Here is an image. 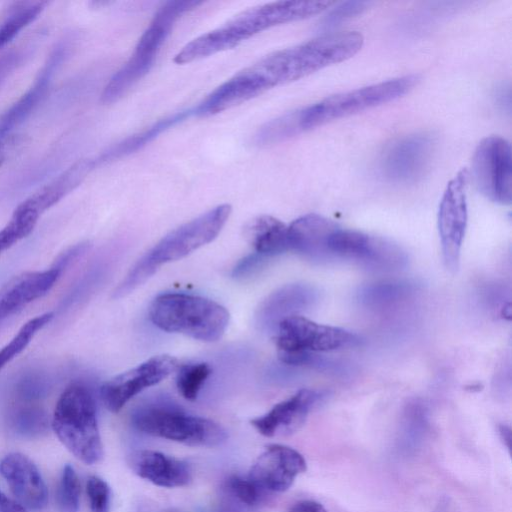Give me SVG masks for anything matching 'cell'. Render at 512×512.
Wrapping results in <instances>:
<instances>
[{
  "instance_id": "cell-1",
  "label": "cell",
  "mask_w": 512,
  "mask_h": 512,
  "mask_svg": "<svg viewBox=\"0 0 512 512\" xmlns=\"http://www.w3.org/2000/svg\"><path fill=\"white\" fill-rule=\"evenodd\" d=\"M362 45L363 36L356 31L329 33L273 52L251 66L271 89L345 61Z\"/></svg>"
},
{
  "instance_id": "cell-2",
  "label": "cell",
  "mask_w": 512,
  "mask_h": 512,
  "mask_svg": "<svg viewBox=\"0 0 512 512\" xmlns=\"http://www.w3.org/2000/svg\"><path fill=\"white\" fill-rule=\"evenodd\" d=\"M230 214L231 206L221 204L166 234L133 265L114 289L113 298L128 295L153 276L163 264L182 259L213 241Z\"/></svg>"
},
{
  "instance_id": "cell-3",
  "label": "cell",
  "mask_w": 512,
  "mask_h": 512,
  "mask_svg": "<svg viewBox=\"0 0 512 512\" xmlns=\"http://www.w3.org/2000/svg\"><path fill=\"white\" fill-rule=\"evenodd\" d=\"M149 319L159 329L203 342H215L226 331L230 315L221 304L197 295L162 293L149 306Z\"/></svg>"
},
{
  "instance_id": "cell-4",
  "label": "cell",
  "mask_w": 512,
  "mask_h": 512,
  "mask_svg": "<svg viewBox=\"0 0 512 512\" xmlns=\"http://www.w3.org/2000/svg\"><path fill=\"white\" fill-rule=\"evenodd\" d=\"M62 444L79 460L91 465L103 456L95 399L90 389L75 382L59 396L51 421Z\"/></svg>"
},
{
  "instance_id": "cell-5",
  "label": "cell",
  "mask_w": 512,
  "mask_h": 512,
  "mask_svg": "<svg viewBox=\"0 0 512 512\" xmlns=\"http://www.w3.org/2000/svg\"><path fill=\"white\" fill-rule=\"evenodd\" d=\"M200 4H202L200 1L194 0L169 1L157 10L149 26L139 38L130 58L104 87L101 94L102 103L116 102L149 72L176 20Z\"/></svg>"
},
{
  "instance_id": "cell-6",
  "label": "cell",
  "mask_w": 512,
  "mask_h": 512,
  "mask_svg": "<svg viewBox=\"0 0 512 512\" xmlns=\"http://www.w3.org/2000/svg\"><path fill=\"white\" fill-rule=\"evenodd\" d=\"M132 424L140 432L188 446L214 447L227 439L226 430L213 420L188 414L168 405H150L136 410Z\"/></svg>"
},
{
  "instance_id": "cell-7",
  "label": "cell",
  "mask_w": 512,
  "mask_h": 512,
  "mask_svg": "<svg viewBox=\"0 0 512 512\" xmlns=\"http://www.w3.org/2000/svg\"><path fill=\"white\" fill-rule=\"evenodd\" d=\"M417 75H406L327 97L299 110L302 131L393 101L413 89Z\"/></svg>"
},
{
  "instance_id": "cell-8",
  "label": "cell",
  "mask_w": 512,
  "mask_h": 512,
  "mask_svg": "<svg viewBox=\"0 0 512 512\" xmlns=\"http://www.w3.org/2000/svg\"><path fill=\"white\" fill-rule=\"evenodd\" d=\"M276 331L278 355L328 352L359 343L358 336L350 331L319 324L301 315L283 318L277 323Z\"/></svg>"
},
{
  "instance_id": "cell-9",
  "label": "cell",
  "mask_w": 512,
  "mask_h": 512,
  "mask_svg": "<svg viewBox=\"0 0 512 512\" xmlns=\"http://www.w3.org/2000/svg\"><path fill=\"white\" fill-rule=\"evenodd\" d=\"M511 146L500 136L484 138L472 160V176L477 189L489 200L509 205L512 199Z\"/></svg>"
},
{
  "instance_id": "cell-10",
  "label": "cell",
  "mask_w": 512,
  "mask_h": 512,
  "mask_svg": "<svg viewBox=\"0 0 512 512\" xmlns=\"http://www.w3.org/2000/svg\"><path fill=\"white\" fill-rule=\"evenodd\" d=\"M333 5L331 1H277L248 8L223 27L235 41H242L276 25L317 15Z\"/></svg>"
},
{
  "instance_id": "cell-11",
  "label": "cell",
  "mask_w": 512,
  "mask_h": 512,
  "mask_svg": "<svg viewBox=\"0 0 512 512\" xmlns=\"http://www.w3.org/2000/svg\"><path fill=\"white\" fill-rule=\"evenodd\" d=\"M468 170H460L448 183L438 211V232L445 266L451 272L459 268L460 253L467 226L466 187Z\"/></svg>"
},
{
  "instance_id": "cell-12",
  "label": "cell",
  "mask_w": 512,
  "mask_h": 512,
  "mask_svg": "<svg viewBox=\"0 0 512 512\" xmlns=\"http://www.w3.org/2000/svg\"><path fill=\"white\" fill-rule=\"evenodd\" d=\"M179 365L177 358L171 355H155L105 381L99 391L102 403L109 411L117 413L137 394L176 372Z\"/></svg>"
},
{
  "instance_id": "cell-13",
  "label": "cell",
  "mask_w": 512,
  "mask_h": 512,
  "mask_svg": "<svg viewBox=\"0 0 512 512\" xmlns=\"http://www.w3.org/2000/svg\"><path fill=\"white\" fill-rule=\"evenodd\" d=\"M306 469V460L297 450L270 444L257 457L248 477L261 491L281 493L288 490Z\"/></svg>"
},
{
  "instance_id": "cell-14",
  "label": "cell",
  "mask_w": 512,
  "mask_h": 512,
  "mask_svg": "<svg viewBox=\"0 0 512 512\" xmlns=\"http://www.w3.org/2000/svg\"><path fill=\"white\" fill-rule=\"evenodd\" d=\"M433 145V139L426 134L396 140L383 154L381 169L384 176L397 183L417 180L430 162Z\"/></svg>"
},
{
  "instance_id": "cell-15",
  "label": "cell",
  "mask_w": 512,
  "mask_h": 512,
  "mask_svg": "<svg viewBox=\"0 0 512 512\" xmlns=\"http://www.w3.org/2000/svg\"><path fill=\"white\" fill-rule=\"evenodd\" d=\"M65 54L66 47L58 45L47 58L30 88L0 114V153H5V146L12 132L31 115L46 95Z\"/></svg>"
},
{
  "instance_id": "cell-16",
  "label": "cell",
  "mask_w": 512,
  "mask_h": 512,
  "mask_svg": "<svg viewBox=\"0 0 512 512\" xmlns=\"http://www.w3.org/2000/svg\"><path fill=\"white\" fill-rule=\"evenodd\" d=\"M65 270L53 263L44 270L25 271L0 288V322L47 294Z\"/></svg>"
},
{
  "instance_id": "cell-17",
  "label": "cell",
  "mask_w": 512,
  "mask_h": 512,
  "mask_svg": "<svg viewBox=\"0 0 512 512\" xmlns=\"http://www.w3.org/2000/svg\"><path fill=\"white\" fill-rule=\"evenodd\" d=\"M321 398L319 391L300 389L275 404L267 413L252 419L251 424L265 437L291 434L303 425L309 412Z\"/></svg>"
},
{
  "instance_id": "cell-18",
  "label": "cell",
  "mask_w": 512,
  "mask_h": 512,
  "mask_svg": "<svg viewBox=\"0 0 512 512\" xmlns=\"http://www.w3.org/2000/svg\"><path fill=\"white\" fill-rule=\"evenodd\" d=\"M0 471L16 500L27 511L39 512L48 501L46 484L37 466L21 453H10L0 463Z\"/></svg>"
},
{
  "instance_id": "cell-19",
  "label": "cell",
  "mask_w": 512,
  "mask_h": 512,
  "mask_svg": "<svg viewBox=\"0 0 512 512\" xmlns=\"http://www.w3.org/2000/svg\"><path fill=\"white\" fill-rule=\"evenodd\" d=\"M268 88L249 66L214 89L193 109V115L210 116L242 104L267 91Z\"/></svg>"
},
{
  "instance_id": "cell-20",
  "label": "cell",
  "mask_w": 512,
  "mask_h": 512,
  "mask_svg": "<svg viewBox=\"0 0 512 512\" xmlns=\"http://www.w3.org/2000/svg\"><path fill=\"white\" fill-rule=\"evenodd\" d=\"M128 462L137 476L160 487H183L192 479L190 466L185 461L159 451H135Z\"/></svg>"
},
{
  "instance_id": "cell-21",
  "label": "cell",
  "mask_w": 512,
  "mask_h": 512,
  "mask_svg": "<svg viewBox=\"0 0 512 512\" xmlns=\"http://www.w3.org/2000/svg\"><path fill=\"white\" fill-rule=\"evenodd\" d=\"M337 224L317 214H307L288 225L289 250L302 257L322 262L330 260L328 240Z\"/></svg>"
},
{
  "instance_id": "cell-22",
  "label": "cell",
  "mask_w": 512,
  "mask_h": 512,
  "mask_svg": "<svg viewBox=\"0 0 512 512\" xmlns=\"http://www.w3.org/2000/svg\"><path fill=\"white\" fill-rule=\"evenodd\" d=\"M96 166L92 159L78 161L34 192L21 204L41 216L72 192Z\"/></svg>"
},
{
  "instance_id": "cell-23",
  "label": "cell",
  "mask_w": 512,
  "mask_h": 512,
  "mask_svg": "<svg viewBox=\"0 0 512 512\" xmlns=\"http://www.w3.org/2000/svg\"><path fill=\"white\" fill-rule=\"evenodd\" d=\"M244 234L255 253L272 257L289 250L288 225L270 215L253 218L244 229Z\"/></svg>"
},
{
  "instance_id": "cell-24",
  "label": "cell",
  "mask_w": 512,
  "mask_h": 512,
  "mask_svg": "<svg viewBox=\"0 0 512 512\" xmlns=\"http://www.w3.org/2000/svg\"><path fill=\"white\" fill-rule=\"evenodd\" d=\"M193 115V109L177 112L171 116L161 119L148 127L147 129L134 134L121 142L111 146L104 151L98 158L94 159L96 165L104 162L112 161L123 156L129 155L141 149L147 143L154 140L162 132L168 130L170 127L183 121L187 117Z\"/></svg>"
},
{
  "instance_id": "cell-25",
  "label": "cell",
  "mask_w": 512,
  "mask_h": 512,
  "mask_svg": "<svg viewBox=\"0 0 512 512\" xmlns=\"http://www.w3.org/2000/svg\"><path fill=\"white\" fill-rule=\"evenodd\" d=\"M238 46L232 36L221 26L206 32L187 43L174 57L176 64L191 63Z\"/></svg>"
},
{
  "instance_id": "cell-26",
  "label": "cell",
  "mask_w": 512,
  "mask_h": 512,
  "mask_svg": "<svg viewBox=\"0 0 512 512\" xmlns=\"http://www.w3.org/2000/svg\"><path fill=\"white\" fill-rule=\"evenodd\" d=\"M316 300V292L307 285H289L274 294L268 300L265 311L278 319L277 323L298 311L304 310Z\"/></svg>"
},
{
  "instance_id": "cell-27",
  "label": "cell",
  "mask_w": 512,
  "mask_h": 512,
  "mask_svg": "<svg viewBox=\"0 0 512 512\" xmlns=\"http://www.w3.org/2000/svg\"><path fill=\"white\" fill-rule=\"evenodd\" d=\"M428 426L427 411L421 403L407 406L399 432V448L405 453H412L421 445Z\"/></svg>"
},
{
  "instance_id": "cell-28",
  "label": "cell",
  "mask_w": 512,
  "mask_h": 512,
  "mask_svg": "<svg viewBox=\"0 0 512 512\" xmlns=\"http://www.w3.org/2000/svg\"><path fill=\"white\" fill-rule=\"evenodd\" d=\"M53 317V312H45L29 319L21 326L15 336L0 349V371L29 345Z\"/></svg>"
},
{
  "instance_id": "cell-29",
  "label": "cell",
  "mask_w": 512,
  "mask_h": 512,
  "mask_svg": "<svg viewBox=\"0 0 512 512\" xmlns=\"http://www.w3.org/2000/svg\"><path fill=\"white\" fill-rule=\"evenodd\" d=\"M40 216L19 204L8 223L0 229V256L27 237L35 228Z\"/></svg>"
},
{
  "instance_id": "cell-30",
  "label": "cell",
  "mask_w": 512,
  "mask_h": 512,
  "mask_svg": "<svg viewBox=\"0 0 512 512\" xmlns=\"http://www.w3.org/2000/svg\"><path fill=\"white\" fill-rule=\"evenodd\" d=\"M303 132L300 125L299 110L283 115L265 123L256 133L258 145H270L281 142Z\"/></svg>"
},
{
  "instance_id": "cell-31",
  "label": "cell",
  "mask_w": 512,
  "mask_h": 512,
  "mask_svg": "<svg viewBox=\"0 0 512 512\" xmlns=\"http://www.w3.org/2000/svg\"><path fill=\"white\" fill-rule=\"evenodd\" d=\"M211 367L204 362L181 364L176 370V386L179 393L193 401L211 374Z\"/></svg>"
},
{
  "instance_id": "cell-32",
  "label": "cell",
  "mask_w": 512,
  "mask_h": 512,
  "mask_svg": "<svg viewBox=\"0 0 512 512\" xmlns=\"http://www.w3.org/2000/svg\"><path fill=\"white\" fill-rule=\"evenodd\" d=\"M80 501V483L73 466H64L58 491L57 503L60 512H78Z\"/></svg>"
},
{
  "instance_id": "cell-33",
  "label": "cell",
  "mask_w": 512,
  "mask_h": 512,
  "mask_svg": "<svg viewBox=\"0 0 512 512\" xmlns=\"http://www.w3.org/2000/svg\"><path fill=\"white\" fill-rule=\"evenodd\" d=\"M28 403L21 404L13 414V424L22 434L39 433L46 428L47 418L42 409L31 404L30 400H23Z\"/></svg>"
},
{
  "instance_id": "cell-34",
  "label": "cell",
  "mask_w": 512,
  "mask_h": 512,
  "mask_svg": "<svg viewBox=\"0 0 512 512\" xmlns=\"http://www.w3.org/2000/svg\"><path fill=\"white\" fill-rule=\"evenodd\" d=\"M410 288L407 283H379L366 287L360 295L367 304H385L404 297Z\"/></svg>"
},
{
  "instance_id": "cell-35",
  "label": "cell",
  "mask_w": 512,
  "mask_h": 512,
  "mask_svg": "<svg viewBox=\"0 0 512 512\" xmlns=\"http://www.w3.org/2000/svg\"><path fill=\"white\" fill-rule=\"evenodd\" d=\"M32 13L22 7L12 8L8 16L0 23V49L8 44L17 34L32 23Z\"/></svg>"
},
{
  "instance_id": "cell-36",
  "label": "cell",
  "mask_w": 512,
  "mask_h": 512,
  "mask_svg": "<svg viewBox=\"0 0 512 512\" xmlns=\"http://www.w3.org/2000/svg\"><path fill=\"white\" fill-rule=\"evenodd\" d=\"M91 512H109L111 491L108 483L98 476H90L86 484Z\"/></svg>"
},
{
  "instance_id": "cell-37",
  "label": "cell",
  "mask_w": 512,
  "mask_h": 512,
  "mask_svg": "<svg viewBox=\"0 0 512 512\" xmlns=\"http://www.w3.org/2000/svg\"><path fill=\"white\" fill-rule=\"evenodd\" d=\"M227 486L233 496L245 505H255L259 500L261 490L249 477L233 475L228 479Z\"/></svg>"
},
{
  "instance_id": "cell-38",
  "label": "cell",
  "mask_w": 512,
  "mask_h": 512,
  "mask_svg": "<svg viewBox=\"0 0 512 512\" xmlns=\"http://www.w3.org/2000/svg\"><path fill=\"white\" fill-rule=\"evenodd\" d=\"M368 6L367 2L363 1H348L333 9L323 20L322 28L324 30L331 29L343 21L350 19L358 14Z\"/></svg>"
},
{
  "instance_id": "cell-39",
  "label": "cell",
  "mask_w": 512,
  "mask_h": 512,
  "mask_svg": "<svg viewBox=\"0 0 512 512\" xmlns=\"http://www.w3.org/2000/svg\"><path fill=\"white\" fill-rule=\"evenodd\" d=\"M288 512H328L318 501L305 499L295 502L290 506Z\"/></svg>"
},
{
  "instance_id": "cell-40",
  "label": "cell",
  "mask_w": 512,
  "mask_h": 512,
  "mask_svg": "<svg viewBox=\"0 0 512 512\" xmlns=\"http://www.w3.org/2000/svg\"><path fill=\"white\" fill-rule=\"evenodd\" d=\"M0 512H28L17 500L5 494L0 499Z\"/></svg>"
},
{
  "instance_id": "cell-41",
  "label": "cell",
  "mask_w": 512,
  "mask_h": 512,
  "mask_svg": "<svg viewBox=\"0 0 512 512\" xmlns=\"http://www.w3.org/2000/svg\"><path fill=\"white\" fill-rule=\"evenodd\" d=\"M499 433H500V436L502 438V440L505 442L507 448L510 447V442H511V430L508 426L506 425H500L499 426Z\"/></svg>"
},
{
  "instance_id": "cell-42",
  "label": "cell",
  "mask_w": 512,
  "mask_h": 512,
  "mask_svg": "<svg viewBox=\"0 0 512 512\" xmlns=\"http://www.w3.org/2000/svg\"><path fill=\"white\" fill-rule=\"evenodd\" d=\"M434 512H446L445 505H440Z\"/></svg>"
},
{
  "instance_id": "cell-43",
  "label": "cell",
  "mask_w": 512,
  "mask_h": 512,
  "mask_svg": "<svg viewBox=\"0 0 512 512\" xmlns=\"http://www.w3.org/2000/svg\"><path fill=\"white\" fill-rule=\"evenodd\" d=\"M2 496H3V493L0 491V499H1Z\"/></svg>"
}]
</instances>
